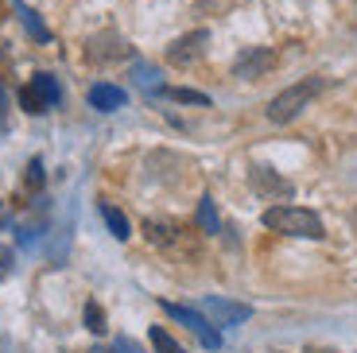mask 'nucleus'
Wrapping results in <instances>:
<instances>
[{
    "label": "nucleus",
    "instance_id": "obj_1",
    "mask_svg": "<svg viewBox=\"0 0 357 353\" xmlns=\"http://www.w3.org/2000/svg\"><path fill=\"white\" fill-rule=\"evenodd\" d=\"M264 225L272 233H284V237H303V241H322L326 237L322 218L314 210H303V206H268Z\"/></svg>",
    "mask_w": 357,
    "mask_h": 353
},
{
    "label": "nucleus",
    "instance_id": "obj_2",
    "mask_svg": "<svg viewBox=\"0 0 357 353\" xmlns=\"http://www.w3.org/2000/svg\"><path fill=\"white\" fill-rule=\"evenodd\" d=\"M319 89H322V78H303V82H295V86H287L284 93H276V98L268 101V121L272 124L295 121L311 105V98H319Z\"/></svg>",
    "mask_w": 357,
    "mask_h": 353
},
{
    "label": "nucleus",
    "instance_id": "obj_3",
    "mask_svg": "<svg viewBox=\"0 0 357 353\" xmlns=\"http://www.w3.org/2000/svg\"><path fill=\"white\" fill-rule=\"evenodd\" d=\"M160 307L167 310V318L183 322V326H187L190 334H195L198 342H202V350H222V334H218V326L202 315V310H195V307H178V303H167V299H163Z\"/></svg>",
    "mask_w": 357,
    "mask_h": 353
},
{
    "label": "nucleus",
    "instance_id": "obj_4",
    "mask_svg": "<svg viewBox=\"0 0 357 353\" xmlns=\"http://www.w3.org/2000/svg\"><path fill=\"white\" fill-rule=\"evenodd\" d=\"M206 43H210V31H190V36H178L175 43L167 47V62L171 66H190L206 54Z\"/></svg>",
    "mask_w": 357,
    "mask_h": 353
},
{
    "label": "nucleus",
    "instance_id": "obj_5",
    "mask_svg": "<svg viewBox=\"0 0 357 353\" xmlns=\"http://www.w3.org/2000/svg\"><path fill=\"white\" fill-rule=\"evenodd\" d=\"M202 315L214 322V326H237V322H245V318L252 315V307H245V303H229V299H218V295H210V299H202Z\"/></svg>",
    "mask_w": 357,
    "mask_h": 353
},
{
    "label": "nucleus",
    "instance_id": "obj_6",
    "mask_svg": "<svg viewBox=\"0 0 357 353\" xmlns=\"http://www.w3.org/2000/svg\"><path fill=\"white\" fill-rule=\"evenodd\" d=\"M272 66H276V54L268 51V47H249L241 59L233 62V78L252 82V78H260V74H268Z\"/></svg>",
    "mask_w": 357,
    "mask_h": 353
},
{
    "label": "nucleus",
    "instance_id": "obj_7",
    "mask_svg": "<svg viewBox=\"0 0 357 353\" xmlns=\"http://www.w3.org/2000/svg\"><path fill=\"white\" fill-rule=\"evenodd\" d=\"M86 101L98 109V113H116V109H125L128 93L121 86H113V82H98V86H89Z\"/></svg>",
    "mask_w": 357,
    "mask_h": 353
},
{
    "label": "nucleus",
    "instance_id": "obj_8",
    "mask_svg": "<svg viewBox=\"0 0 357 353\" xmlns=\"http://www.w3.org/2000/svg\"><path fill=\"white\" fill-rule=\"evenodd\" d=\"M249 179H252V186H257L260 195H272V198H291L295 195V186L287 183V179H280L272 167H252Z\"/></svg>",
    "mask_w": 357,
    "mask_h": 353
},
{
    "label": "nucleus",
    "instance_id": "obj_9",
    "mask_svg": "<svg viewBox=\"0 0 357 353\" xmlns=\"http://www.w3.org/2000/svg\"><path fill=\"white\" fill-rule=\"evenodd\" d=\"M128 54V47H125V39H116L113 31H105V36H98V39H89V59H125Z\"/></svg>",
    "mask_w": 357,
    "mask_h": 353
},
{
    "label": "nucleus",
    "instance_id": "obj_10",
    "mask_svg": "<svg viewBox=\"0 0 357 353\" xmlns=\"http://www.w3.org/2000/svg\"><path fill=\"white\" fill-rule=\"evenodd\" d=\"M16 16H20V24L27 27V36L36 39V43H51V31H47V24L39 20V12L27 8L24 0H16Z\"/></svg>",
    "mask_w": 357,
    "mask_h": 353
},
{
    "label": "nucleus",
    "instance_id": "obj_11",
    "mask_svg": "<svg viewBox=\"0 0 357 353\" xmlns=\"http://www.w3.org/2000/svg\"><path fill=\"white\" fill-rule=\"evenodd\" d=\"M101 218H105L109 233H113L116 241H128V237H132V225H128V218H125L121 210H116L113 202H101Z\"/></svg>",
    "mask_w": 357,
    "mask_h": 353
},
{
    "label": "nucleus",
    "instance_id": "obj_12",
    "mask_svg": "<svg viewBox=\"0 0 357 353\" xmlns=\"http://www.w3.org/2000/svg\"><path fill=\"white\" fill-rule=\"evenodd\" d=\"M132 74H136V82H140V89H148V93H163L160 70H155V66H148V62L136 59V62H132Z\"/></svg>",
    "mask_w": 357,
    "mask_h": 353
},
{
    "label": "nucleus",
    "instance_id": "obj_13",
    "mask_svg": "<svg viewBox=\"0 0 357 353\" xmlns=\"http://www.w3.org/2000/svg\"><path fill=\"white\" fill-rule=\"evenodd\" d=\"M198 230L202 233H218L222 230V221H218V210H214V198L206 195L202 202H198Z\"/></svg>",
    "mask_w": 357,
    "mask_h": 353
},
{
    "label": "nucleus",
    "instance_id": "obj_14",
    "mask_svg": "<svg viewBox=\"0 0 357 353\" xmlns=\"http://www.w3.org/2000/svg\"><path fill=\"white\" fill-rule=\"evenodd\" d=\"M31 86H36L39 93H43V101H47L51 109L59 105V101H63V89H59V82H54L51 74H36V78H31Z\"/></svg>",
    "mask_w": 357,
    "mask_h": 353
},
{
    "label": "nucleus",
    "instance_id": "obj_15",
    "mask_svg": "<svg viewBox=\"0 0 357 353\" xmlns=\"http://www.w3.org/2000/svg\"><path fill=\"white\" fill-rule=\"evenodd\" d=\"M20 105H24V113H31V117H39V113H47V109H51L36 86H24V89H20Z\"/></svg>",
    "mask_w": 357,
    "mask_h": 353
},
{
    "label": "nucleus",
    "instance_id": "obj_16",
    "mask_svg": "<svg viewBox=\"0 0 357 353\" xmlns=\"http://www.w3.org/2000/svg\"><path fill=\"white\" fill-rule=\"evenodd\" d=\"M82 318H86V330H89V334H105V310H101L93 299L86 303V310H82Z\"/></svg>",
    "mask_w": 357,
    "mask_h": 353
},
{
    "label": "nucleus",
    "instance_id": "obj_17",
    "mask_svg": "<svg viewBox=\"0 0 357 353\" xmlns=\"http://www.w3.org/2000/svg\"><path fill=\"white\" fill-rule=\"evenodd\" d=\"M148 338H152L155 353H187V350H183V345H178V342H175V338H171L163 326H152V334H148Z\"/></svg>",
    "mask_w": 357,
    "mask_h": 353
},
{
    "label": "nucleus",
    "instance_id": "obj_18",
    "mask_svg": "<svg viewBox=\"0 0 357 353\" xmlns=\"http://www.w3.org/2000/svg\"><path fill=\"white\" fill-rule=\"evenodd\" d=\"M144 233H148L152 245H171V241H175V225H163V221H148Z\"/></svg>",
    "mask_w": 357,
    "mask_h": 353
},
{
    "label": "nucleus",
    "instance_id": "obj_19",
    "mask_svg": "<svg viewBox=\"0 0 357 353\" xmlns=\"http://www.w3.org/2000/svg\"><path fill=\"white\" fill-rule=\"evenodd\" d=\"M163 98L183 101V105H210V98H206V93H198V89H163Z\"/></svg>",
    "mask_w": 357,
    "mask_h": 353
},
{
    "label": "nucleus",
    "instance_id": "obj_20",
    "mask_svg": "<svg viewBox=\"0 0 357 353\" xmlns=\"http://www.w3.org/2000/svg\"><path fill=\"white\" fill-rule=\"evenodd\" d=\"M27 186H43V159L27 163Z\"/></svg>",
    "mask_w": 357,
    "mask_h": 353
},
{
    "label": "nucleus",
    "instance_id": "obj_21",
    "mask_svg": "<svg viewBox=\"0 0 357 353\" xmlns=\"http://www.w3.org/2000/svg\"><path fill=\"white\" fill-rule=\"evenodd\" d=\"M116 353H144L136 342H128V338H116Z\"/></svg>",
    "mask_w": 357,
    "mask_h": 353
},
{
    "label": "nucleus",
    "instance_id": "obj_22",
    "mask_svg": "<svg viewBox=\"0 0 357 353\" xmlns=\"http://www.w3.org/2000/svg\"><path fill=\"white\" fill-rule=\"evenodd\" d=\"M8 272V256H0V276Z\"/></svg>",
    "mask_w": 357,
    "mask_h": 353
}]
</instances>
